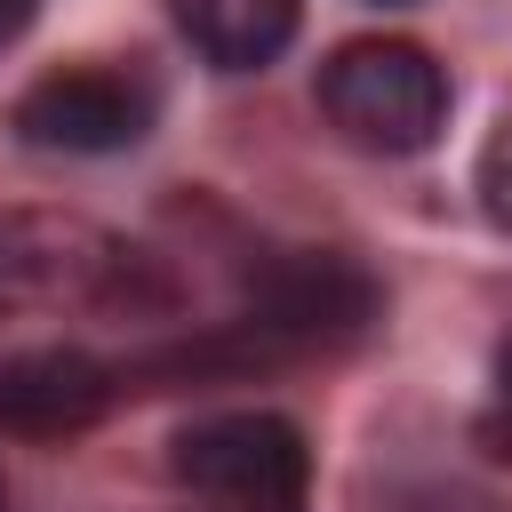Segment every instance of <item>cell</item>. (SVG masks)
<instances>
[{"mask_svg": "<svg viewBox=\"0 0 512 512\" xmlns=\"http://www.w3.org/2000/svg\"><path fill=\"white\" fill-rule=\"evenodd\" d=\"M168 472L224 504V512H296L304 496V432L272 408H224V416H200L176 432L168 448Z\"/></svg>", "mask_w": 512, "mask_h": 512, "instance_id": "3", "label": "cell"}, {"mask_svg": "<svg viewBox=\"0 0 512 512\" xmlns=\"http://www.w3.org/2000/svg\"><path fill=\"white\" fill-rule=\"evenodd\" d=\"M376 8H408V0H376Z\"/></svg>", "mask_w": 512, "mask_h": 512, "instance_id": "10", "label": "cell"}, {"mask_svg": "<svg viewBox=\"0 0 512 512\" xmlns=\"http://www.w3.org/2000/svg\"><path fill=\"white\" fill-rule=\"evenodd\" d=\"M376 320V280L336 256V248H280L248 272V296L240 312L224 320L248 360H288V352H328V344H352L360 328Z\"/></svg>", "mask_w": 512, "mask_h": 512, "instance_id": "2", "label": "cell"}, {"mask_svg": "<svg viewBox=\"0 0 512 512\" xmlns=\"http://www.w3.org/2000/svg\"><path fill=\"white\" fill-rule=\"evenodd\" d=\"M472 192H480L488 224L512 232V120H496V136L480 144V160H472Z\"/></svg>", "mask_w": 512, "mask_h": 512, "instance_id": "8", "label": "cell"}, {"mask_svg": "<svg viewBox=\"0 0 512 512\" xmlns=\"http://www.w3.org/2000/svg\"><path fill=\"white\" fill-rule=\"evenodd\" d=\"M128 392V368L80 344H32L0 360V432L16 440H72Z\"/></svg>", "mask_w": 512, "mask_h": 512, "instance_id": "5", "label": "cell"}, {"mask_svg": "<svg viewBox=\"0 0 512 512\" xmlns=\"http://www.w3.org/2000/svg\"><path fill=\"white\" fill-rule=\"evenodd\" d=\"M168 16L200 48V64H216V72H264L296 40L304 0H168Z\"/></svg>", "mask_w": 512, "mask_h": 512, "instance_id": "6", "label": "cell"}, {"mask_svg": "<svg viewBox=\"0 0 512 512\" xmlns=\"http://www.w3.org/2000/svg\"><path fill=\"white\" fill-rule=\"evenodd\" d=\"M472 448H480L488 464H512V336H504L496 360H488V400H480V416H472Z\"/></svg>", "mask_w": 512, "mask_h": 512, "instance_id": "7", "label": "cell"}, {"mask_svg": "<svg viewBox=\"0 0 512 512\" xmlns=\"http://www.w3.org/2000/svg\"><path fill=\"white\" fill-rule=\"evenodd\" d=\"M32 8H40V0H0V48H8V40L32 24Z\"/></svg>", "mask_w": 512, "mask_h": 512, "instance_id": "9", "label": "cell"}, {"mask_svg": "<svg viewBox=\"0 0 512 512\" xmlns=\"http://www.w3.org/2000/svg\"><path fill=\"white\" fill-rule=\"evenodd\" d=\"M320 112L344 144L408 160L448 128V72L416 40H344L320 64Z\"/></svg>", "mask_w": 512, "mask_h": 512, "instance_id": "1", "label": "cell"}, {"mask_svg": "<svg viewBox=\"0 0 512 512\" xmlns=\"http://www.w3.org/2000/svg\"><path fill=\"white\" fill-rule=\"evenodd\" d=\"M160 120V88L128 64H72V72H48L16 96L8 128L16 144L32 152H72V160H104V152H128L144 144Z\"/></svg>", "mask_w": 512, "mask_h": 512, "instance_id": "4", "label": "cell"}, {"mask_svg": "<svg viewBox=\"0 0 512 512\" xmlns=\"http://www.w3.org/2000/svg\"><path fill=\"white\" fill-rule=\"evenodd\" d=\"M0 512H8V496H0Z\"/></svg>", "mask_w": 512, "mask_h": 512, "instance_id": "11", "label": "cell"}]
</instances>
